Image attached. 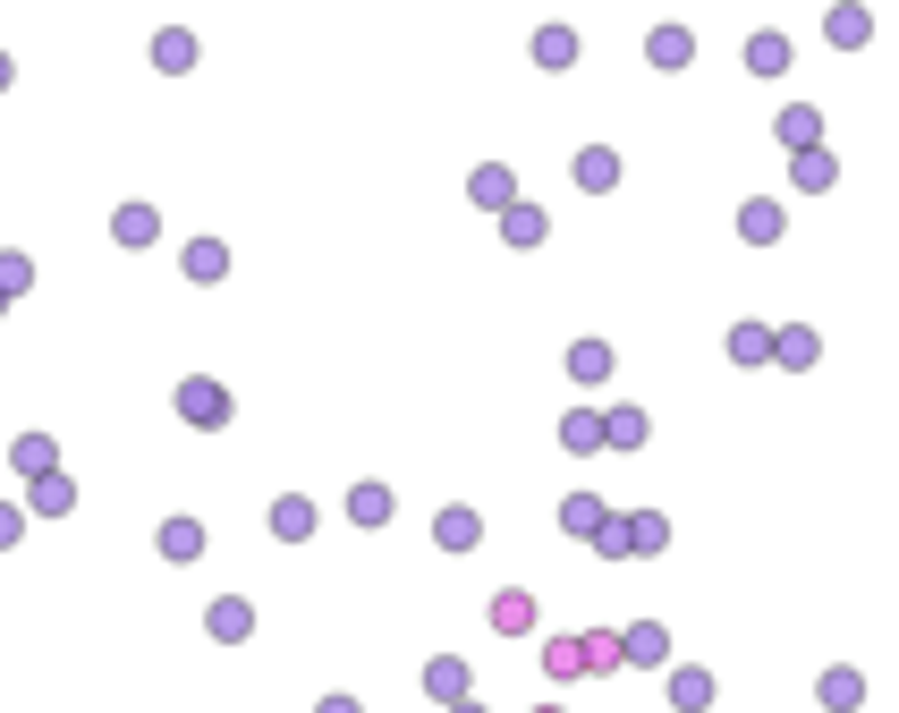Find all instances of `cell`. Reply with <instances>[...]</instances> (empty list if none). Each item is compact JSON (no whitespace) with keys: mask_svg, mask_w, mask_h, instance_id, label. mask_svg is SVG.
<instances>
[{"mask_svg":"<svg viewBox=\"0 0 899 713\" xmlns=\"http://www.w3.org/2000/svg\"><path fill=\"white\" fill-rule=\"evenodd\" d=\"M179 417H195V425H221L229 417V399L213 383H179Z\"/></svg>","mask_w":899,"mask_h":713,"instance_id":"1","label":"cell"},{"mask_svg":"<svg viewBox=\"0 0 899 713\" xmlns=\"http://www.w3.org/2000/svg\"><path fill=\"white\" fill-rule=\"evenodd\" d=\"M161 552H170V561H195V552H204V527H195V519H170V527H161Z\"/></svg>","mask_w":899,"mask_h":713,"instance_id":"2","label":"cell"},{"mask_svg":"<svg viewBox=\"0 0 899 713\" xmlns=\"http://www.w3.org/2000/svg\"><path fill=\"white\" fill-rule=\"evenodd\" d=\"M476 535H483L476 510H442V544H450V552H476Z\"/></svg>","mask_w":899,"mask_h":713,"instance_id":"3","label":"cell"},{"mask_svg":"<svg viewBox=\"0 0 899 713\" xmlns=\"http://www.w3.org/2000/svg\"><path fill=\"white\" fill-rule=\"evenodd\" d=\"M492 629H535V595H501V603H492Z\"/></svg>","mask_w":899,"mask_h":713,"instance_id":"4","label":"cell"},{"mask_svg":"<svg viewBox=\"0 0 899 713\" xmlns=\"http://www.w3.org/2000/svg\"><path fill=\"white\" fill-rule=\"evenodd\" d=\"M424 688H433L442 705H458V697H467V663H433V671H424Z\"/></svg>","mask_w":899,"mask_h":713,"instance_id":"5","label":"cell"},{"mask_svg":"<svg viewBox=\"0 0 899 713\" xmlns=\"http://www.w3.org/2000/svg\"><path fill=\"white\" fill-rule=\"evenodd\" d=\"M611 179H619L611 154H578V188H611Z\"/></svg>","mask_w":899,"mask_h":713,"instance_id":"6","label":"cell"},{"mask_svg":"<svg viewBox=\"0 0 899 713\" xmlns=\"http://www.w3.org/2000/svg\"><path fill=\"white\" fill-rule=\"evenodd\" d=\"M560 519H569V535H603V501H569Z\"/></svg>","mask_w":899,"mask_h":713,"instance_id":"7","label":"cell"},{"mask_svg":"<svg viewBox=\"0 0 899 713\" xmlns=\"http://www.w3.org/2000/svg\"><path fill=\"white\" fill-rule=\"evenodd\" d=\"M569 374H578V383H603V374H611V349H578V356H569Z\"/></svg>","mask_w":899,"mask_h":713,"instance_id":"8","label":"cell"},{"mask_svg":"<svg viewBox=\"0 0 899 713\" xmlns=\"http://www.w3.org/2000/svg\"><path fill=\"white\" fill-rule=\"evenodd\" d=\"M213 637H247V603H213Z\"/></svg>","mask_w":899,"mask_h":713,"instance_id":"9","label":"cell"},{"mask_svg":"<svg viewBox=\"0 0 899 713\" xmlns=\"http://www.w3.org/2000/svg\"><path fill=\"white\" fill-rule=\"evenodd\" d=\"M272 527H281V535H306V527H315V510H306V501H281V510H272Z\"/></svg>","mask_w":899,"mask_h":713,"instance_id":"10","label":"cell"},{"mask_svg":"<svg viewBox=\"0 0 899 713\" xmlns=\"http://www.w3.org/2000/svg\"><path fill=\"white\" fill-rule=\"evenodd\" d=\"M585 671V654H578V637H569V646H551V680H578Z\"/></svg>","mask_w":899,"mask_h":713,"instance_id":"11","label":"cell"},{"mask_svg":"<svg viewBox=\"0 0 899 713\" xmlns=\"http://www.w3.org/2000/svg\"><path fill=\"white\" fill-rule=\"evenodd\" d=\"M195 60V34H161V68H187Z\"/></svg>","mask_w":899,"mask_h":713,"instance_id":"12","label":"cell"},{"mask_svg":"<svg viewBox=\"0 0 899 713\" xmlns=\"http://www.w3.org/2000/svg\"><path fill=\"white\" fill-rule=\"evenodd\" d=\"M322 713H356V705H349V697H331V705H322Z\"/></svg>","mask_w":899,"mask_h":713,"instance_id":"13","label":"cell"},{"mask_svg":"<svg viewBox=\"0 0 899 713\" xmlns=\"http://www.w3.org/2000/svg\"><path fill=\"white\" fill-rule=\"evenodd\" d=\"M0 86H9V60H0Z\"/></svg>","mask_w":899,"mask_h":713,"instance_id":"14","label":"cell"},{"mask_svg":"<svg viewBox=\"0 0 899 713\" xmlns=\"http://www.w3.org/2000/svg\"><path fill=\"white\" fill-rule=\"evenodd\" d=\"M450 713H476V705H450Z\"/></svg>","mask_w":899,"mask_h":713,"instance_id":"15","label":"cell"}]
</instances>
